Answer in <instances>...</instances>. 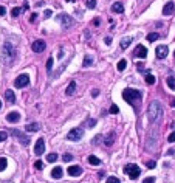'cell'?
Returning <instances> with one entry per match:
<instances>
[{
	"label": "cell",
	"mask_w": 175,
	"mask_h": 183,
	"mask_svg": "<svg viewBox=\"0 0 175 183\" xmlns=\"http://www.w3.org/2000/svg\"><path fill=\"white\" fill-rule=\"evenodd\" d=\"M58 160V154H48L47 155V161L48 163H54Z\"/></svg>",
	"instance_id": "4dcf8cb0"
},
{
	"label": "cell",
	"mask_w": 175,
	"mask_h": 183,
	"mask_svg": "<svg viewBox=\"0 0 175 183\" xmlns=\"http://www.w3.org/2000/svg\"><path fill=\"white\" fill-rule=\"evenodd\" d=\"M166 82H167V87H169L170 90L175 92V76H167Z\"/></svg>",
	"instance_id": "44dd1931"
},
{
	"label": "cell",
	"mask_w": 175,
	"mask_h": 183,
	"mask_svg": "<svg viewBox=\"0 0 175 183\" xmlns=\"http://www.w3.org/2000/svg\"><path fill=\"white\" fill-rule=\"evenodd\" d=\"M82 137H84V129H81V127H74L67 133V138L70 141H79Z\"/></svg>",
	"instance_id": "5b68a950"
},
{
	"label": "cell",
	"mask_w": 175,
	"mask_h": 183,
	"mask_svg": "<svg viewBox=\"0 0 175 183\" xmlns=\"http://www.w3.org/2000/svg\"><path fill=\"white\" fill-rule=\"evenodd\" d=\"M104 42H105V44H107V45H110V44H112V39H110V37L107 36V37H105V39H104Z\"/></svg>",
	"instance_id": "7dc6e473"
},
{
	"label": "cell",
	"mask_w": 175,
	"mask_h": 183,
	"mask_svg": "<svg viewBox=\"0 0 175 183\" xmlns=\"http://www.w3.org/2000/svg\"><path fill=\"white\" fill-rule=\"evenodd\" d=\"M11 133H13L14 137H17V138L20 140L22 144H25V146H28V144H30V138H28V137H25L23 132L17 131V129H13V131H11Z\"/></svg>",
	"instance_id": "30bf717a"
},
{
	"label": "cell",
	"mask_w": 175,
	"mask_h": 183,
	"mask_svg": "<svg viewBox=\"0 0 175 183\" xmlns=\"http://www.w3.org/2000/svg\"><path fill=\"white\" fill-rule=\"evenodd\" d=\"M5 98H6V101H8V102H11V104L16 101V95H14L13 90H6L5 92Z\"/></svg>",
	"instance_id": "ffe728a7"
},
{
	"label": "cell",
	"mask_w": 175,
	"mask_h": 183,
	"mask_svg": "<svg viewBox=\"0 0 175 183\" xmlns=\"http://www.w3.org/2000/svg\"><path fill=\"white\" fill-rule=\"evenodd\" d=\"M136 68H138V71H141V73H147V71H149L144 64H136Z\"/></svg>",
	"instance_id": "1f68e13d"
},
{
	"label": "cell",
	"mask_w": 175,
	"mask_h": 183,
	"mask_svg": "<svg viewBox=\"0 0 175 183\" xmlns=\"http://www.w3.org/2000/svg\"><path fill=\"white\" fill-rule=\"evenodd\" d=\"M163 116V107L160 104V101H152L147 109V120L150 123H157L160 118Z\"/></svg>",
	"instance_id": "7a4b0ae2"
},
{
	"label": "cell",
	"mask_w": 175,
	"mask_h": 183,
	"mask_svg": "<svg viewBox=\"0 0 175 183\" xmlns=\"http://www.w3.org/2000/svg\"><path fill=\"white\" fill-rule=\"evenodd\" d=\"M133 54L136 56V58H141V59H144V58L147 56V48L144 47V45H138V47L135 48Z\"/></svg>",
	"instance_id": "4fadbf2b"
},
{
	"label": "cell",
	"mask_w": 175,
	"mask_h": 183,
	"mask_svg": "<svg viewBox=\"0 0 175 183\" xmlns=\"http://www.w3.org/2000/svg\"><path fill=\"white\" fill-rule=\"evenodd\" d=\"M34 168H36V169H39V171H42V169H44V163H42V161H39V160H37V161L34 163Z\"/></svg>",
	"instance_id": "74e56055"
},
{
	"label": "cell",
	"mask_w": 175,
	"mask_h": 183,
	"mask_svg": "<svg viewBox=\"0 0 175 183\" xmlns=\"http://www.w3.org/2000/svg\"><path fill=\"white\" fill-rule=\"evenodd\" d=\"M51 177H53V178H62V177H64V171H62V168H60V166H54V168H53V171H51Z\"/></svg>",
	"instance_id": "2e32d148"
},
{
	"label": "cell",
	"mask_w": 175,
	"mask_h": 183,
	"mask_svg": "<svg viewBox=\"0 0 175 183\" xmlns=\"http://www.w3.org/2000/svg\"><path fill=\"white\" fill-rule=\"evenodd\" d=\"M175 13V3L174 2H167L164 6H163V16H170V14Z\"/></svg>",
	"instance_id": "7c38bea8"
},
{
	"label": "cell",
	"mask_w": 175,
	"mask_h": 183,
	"mask_svg": "<svg viewBox=\"0 0 175 183\" xmlns=\"http://www.w3.org/2000/svg\"><path fill=\"white\" fill-rule=\"evenodd\" d=\"M36 17H37V14H31V19H30V20L34 22V20H36Z\"/></svg>",
	"instance_id": "c3c4849f"
},
{
	"label": "cell",
	"mask_w": 175,
	"mask_h": 183,
	"mask_svg": "<svg viewBox=\"0 0 175 183\" xmlns=\"http://www.w3.org/2000/svg\"><path fill=\"white\" fill-rule=\"evenodd\" d=\"M47 70H48V73L53 70V58H48V61H47Z\"/></svg>",
	"instance_id": "836d02e7"
},
{
	"label": "cell",
	"mask_w": 175,
	"mask_h": 183,
	"mask_svg": "<svg viewBox=\"0 0 175 183\" xmlns=\"http://www.w3.org/2000/svg\"><path fill=\"white\" fill-rule=\"evenodd\" d=\"M155 166H157V163H155L154 160H150V161H147V168H149V169H154Z\"/></svg>",
	"instance_id": "60d3db41"
},
{
	"label": "cell",
	"mask_w": 175,
	"mask_h": 183,
	"mask_svg": "<svg viewBox=\"0 0 175 183\" xmlns=\"http://www.w3.org/2000/svg\"><path fill=\"white\" fill-rule=\"evenodd\" d=\"M30 84V76L28 75H19L16 78V81H14V85L17 87V89H23V87H26Z\"/></svg>",
	"instance_id": "52a82bcc"
},
{
	"label": "cell",
	"mask_w": 175,
	"mask_h": 183,
	"mask_svg": "<svg viewBox=\"0 0 175 183\" xmlns=\"http://www.w3.org/2000/svg\"><path fill=\"white\" fill-rule=\"evenodd\" d=\"M89 163H90V165L99 166V165H101V160L98 158V157H95V155H90V157H89Z\"/></svg>",
	"instance_id": "d4e9b609"
},
{
	"label": "cell",
	"mask_w": 175,
	"mask_h": 183,
	"mask_svg": "<svg viewBox=\"0 0 175 183\" xmlns=\"http://www.w3.org/2000/svg\"><path fill=\"white\" fill-rule=\"evenodd\" d=\"M158 39H160V34L158 33H149V34H147V40H149V42H155Z\"/></svg>",
	"instance_id": "484cf974"
},
{
	"label": "cell",
	"mask_w": 175,
	"mask_h": 183,
	"mask_svg": "<svg viewBox=\"0 0 175 183\" xmlns=\"http://www.w3.org/2000/svg\"><path fill=\"white\" fill-rule=\"evenodd\" d=\"M47 48V44H45L42 39H37V40H34L33 42V45H31V50L34 51V53H42Z\"/></svg>",
	"instance_id": "ba28073f"
},
{
	"label": "cell",
	"mask_w": 175,
	"mask_h": 183,
	"mask_svg": "<svg viewBox=\"0 0 175 183\" xmlns=\"http://www.w3.org/2000/svg\"><path fill=\"white\" fill-rule=\"evenodd\" d=\"M112 11H113V13H118V14L124 13V5H123V3H119V2L113 3V5H112Z\"/></svg>",
	"instance_id": "e0dca14e"
},
{
	"label": "cell",
	"mask_w": 175,
	"mask_h": 183,
	"mask_svg": "<svg viewBox=\"0 0 175 183\" xmlns=\"http://www.w3.org/2000/svg\"><path fill=\"white\" fill-rule=\"evenodd\" d=\"M16 48L13 47V44H9V42H5L2 47V50H0V61H2L5 65H13V62L16 61Z\"/></svg>",
	"instance_id": "6da1fadb"
},
{
	"label": "cell",
	"mask_w": 175,
	"mask_h": 183,
	"mask_svg": "<svg viewBox=\"0 0 175 183\" xmlns=\"http://www.w3.org/2000/svg\"><path fill=\"white\" fill-rule=\"evenodd\" d=\"M45 152V140L44 138H39L36 141V144H34V154L39 157V155H42Z\"/></svg>",
	"instance_id": "9c48e42d"
},
{
	"label": "cell",
	"mask_w": 175,
	"mask_h": 183,
	"mask_svg": "<svg viewBox=\"0 0 175 183\" xmlns=\"http://www.w3.org/2000/svg\"><path fill=\"white\" fill-rule=\"evenodd\" d=\"M6 166H8V160L5 157H0V171H5Z\"/></svg>",
	"instance_id": "4316f807"
},
{
	"label": "cell",
	"mask_w": 175,
	"mask_h": 183,
	"mask_svg": "<svg viewBox=\"0 0 175 183\" xmlns=\"http://www.w3.org/2000/svg\"><path fill=\"white\" fill-rule=\"evenodd\" d=\"M6 121H8V123H19V121H20V113L9 112L8 115H6Z\"/></svg>",
	"instance_id": "9a60e30c"
},
{
	"label": "cell",
	"mask_w": 175,
	"mask_h": 183,
	"mask_svg": "<svg viewBox=\"0 0 175 183\" xmlns=\"http://www.w3.org/2000/svg\"><path fill=\"white\" fill-rule=\"evenodd\" d=\"M92 62H93V59L90 58V56H85V58H84V67H89V65H92Z\"/></svg>",
	"instance_id": "d6a6232c"
},
{
	"label": "cell",
	"mask_w": 175,
	"mask_h": 183,
	"mask_svg": "<svg viewBox=\"0 0 175 183\" xmlns=\"http://www.w3.org/2000/svg\"><path fill=\"white\" fill-rule=\"evenodd\" d=\"M62 160H64V161H71V160H73V155H71V154H64Z\"/></svg>",
	"instance_id": "8d00e7d4"
},
{
	"label": "cell",
	"mask_w": 175,
	"mask_h": 183,
	"mask_svg": "<svg viewBox=\"0 0 175 183\" xmlns=\"http://www.w3.org/2000/svg\"><path fill=\"white\" fill-rule=\"evenodd\" d=\"M113 140H115V133H110L107 138H105V146H112V144H113Z\"/></svg>",
	"instance_id": "f546056e"
},
{
	"label": "cell",
	"mask_w": 175,
	"mask_h": 183,
	"mask_svg": "<svg viewBox=\"0 0 175 183\" xmlns=\"http://www.w3.org/2000/svg\"><path fill=\"white\" fill-rule=\"evenodd\" d=\"M68 174L71 175V177H78V175L82 174V168L74 165V166H68Z\"/></svg>",
	"instance_id": "5bb4252c"
},
{
	"label": "cell",
	"mask_w": 175,
	"mask_h": 183,
	"mask_svg": "<svg viewBox=\"0 0 175 183\" xmlns=\"http://www.w3.org/2000/svg\"><path fill=\"white\" fill-rule=\"evenodd\" d=\"M6 138H8V133H6V132H0V141H5Z\"/></svg>",
	"instance_id": "ab89813d"
},
{
	"label": "cell",
	"mask_w": 175,
	"mask_h": 183,
	"mask_svg": "<svg viewBox=\"0 0 175 183\" xmlns=\"http://www.w3.org/2000/svg\"><path fill=\"white\" fill-rule=\"evenodd\" d=\"M0 109H2V101H0Z\"/></svg>",
	"instance_id": "db71d44e"
},
{
	"label": "cell",
	"mask_w": 175,
	"mask_h": 183,
	"mask_svg": "<svg viewBox=\"0 0 175 183\" xmlns=\"http://www.w3.org/2000/svg\"><path fill=\"white\" fill-rule=\"evenodd\" d=\"M123 98H124V101H127L130 106H133V102H136V101L141 100L143 95H141V92H139V90H135V89H124Z\"/></svg>",
	"instance_id": "3957f363"
},
{
	"label": "cell",
	"mask_w": 175,
	"mask_h": 183,
	"mask_svg": "<svg viewBox=\"0 0 175 183\" xmlns=\"http://www.w3.org/2000/svg\"><path fill=\"white\" fill-rule=\"evenodd\" d=\"M174 56H175V53H174Z\"/></svg>",
	"instance_id": "9f6ffc18"
},
{
	"label": "cell",
	"mask_w": 175,
	"mask_h": 183,
	"mask_svg": "<svg viewBox=\"0 0 175 183\" xmlns=\"http://www.w3.org/2000/svg\"><path fill=\"white\" fill-rule=\"evenodd\" d=\"M155 53H157V58L158 59H164L167 56V53H169V48H167L166 45H158L157 50H155Z\"/></svg>",
	"instance_id": "8fae6325"
},
{
	"label": "cell",
	"mask_w": 175,
	"mask_h": 183,
	"mask_svg": "<svg viewBox=\"0 0 175 183\" xmlns=\"http://www.w3.org/2000/svg\"><path fill=\"white\" fill-rule=\"evenodd\" d=\"M105 183H121V182H119V178H116V177H113V175H112V177L107 178V182H105Z\"/></svg>",
	"instance_id": "d590c367"
},
{
	"label": "cell",
	"mask_w": 175,
	"mask_h": 183,
	"mask_svg": "<svg viewBox=\"0 0 175 183\" xmlns=\"http://www.w3.org/2000/svg\"><path fill=\"white\" fill-rule=\"evenodd\" d=\"M58 20L60 22V24H62L64 28H71V26L74 25V19H73V17H70L68 14H59Z\"/></svg>",
	"instance_id": "8992f818"
},
{
	"label": "cell",
	"mask_w": 175,
	"mask_h": 183,
	"mask_svg": "<svg viewBox=\"0 0 175 183\" xmlns=\"http://www.w3.org/2000/svg\"><path fill=\"white\" fill-rule=\"evenodd\" d=\"M98 93H99V92H98L96 89H95V90H92V96H93V98H96V96H98Z\"/></svg>",
	"instance_id": "bcb514c9"
},
{
	"label": "cell",
	"mask_w": 175,
	"mask_h": 183,
	"mask_svg": "<svg viewBox=\"0 0 175 183\" xmlns=\"http://www.w3.org/2000/svg\"><path fill=\"white\" fill-rule=\"evenodd\" d=\"M155 82H157V78H155L154 75L147 73V75H146V84H147V85H154Z\"/></svg>",
	"instance_id": "603a6c76"
},
{
	"label": "cell",
	"mask_w": 175,
	"mask_h": 183,
	"mask_svg": "<svg viewBox=\"0 0 175 183\" xmlns=\"http://www.w3.org/2000/svg\"><path fill=\"white\" fill-rule=\"evenodd\" d=\"M85 5L89 9H95L96 8V0H85Z\"/></svg>",
	"instance_id": "f1b7e54d"
},
{
	"label": "cell",
	"mask_w": 175,
	"mask_h": 183,
	"mask_svg": "<svg viewBox=\"0 0 175 183\" xmlns=\"http://www.w3.org/2000/svg\"><path fill=\"white\" fill-rule=\"evenodd\" d=\"M143 183H155V177H147V178H144Z\"/></svg>",
	"instance_id": "b9f144b4"
},
{
	"label": "cell",
	"mask_w": 175,
	"mask_h": 183,
	"mask_svg": "<svg viewBox=\"0 0 175 183\" xmlns=\"http://www.w3.org/2000/svg\"><path fill=\"white\" fill-rule=\"evenodd\" d=\"M110 113H113V115L119 113V109H118V106H116V104H112V107H110Z\"/></svg>",
	"instance_id": "e575fe53"
},
{
	"label": "cell",
	"mask_w": 175,
	"mask_h": 183,
	"mask_svg": "<svg viewBox=\"0 0 175 183\" xmlns=\"http://www.w3.org/2000/svg\"><path fill=\"white\" fill-rule=\"evenodd\" d=\"M123 171H124V174H127L129 177L132 178V180H136V178L139 177V174H141V169H139L136 165H133V163H130V165H125Z\"/></svg>",
	"instance_id": "277c9868"
},
{
	"label": "cell",
	"mask_w": 175,
	"mask_h": 183,
	"mask_svg": "<svg viewBox=\"0 0 175 183\" xmlns=\"http://www.w3.org/2000/svg\"><path fill=\"white\" fill-rule=\"evenodd\" d=\"M172 129H174V131H175V123H174V124H172Z\"/></svg>",
	"instance_id": "f5cc1de1"
},
{
	"label": "cell",
	"mask_w": 175,
	"mask_h": 183,
	"mask_svg": "<svg viewBox=\"0 0 175 183\" xmlns=\"http://www.w3.org/2000/svg\"><path fill=\"white\" fill-rule=\"evenodd\" d=\"M99 22H101L99 19H95V20H93V25H99Z\"/></svg>",
	"instance_id": "681fc988"
},
{
	"label": "cell",
	"mask_w": 175,
	"mask_h": 183,
	"mask_svg": "<svg viewBox=\"0 0 175 183\" xmlns=\"http://www.w3.org/2000/svg\"><path fill=\"white\" fill-rule=\"evenodd\" d=\"M130 42H132V37H130V36H127V37H123V39H121V44H119V47L123 48V50H125V48H129V45H130Z\"/></svg>",
	"instance_id": "ac0fdd59"
},
{
	"label": "cell",
	"mask_w": 175,
	"mask_h": 183,
	"mask_svg": "<svg viewBox=\"0 0 175 183\" xmlns=\"http://www.w3.org/2000/svg\"><path fill=\"white\" fill-rule=\"evenodd\" d=\"M25 131H28V132H36V131H39V124H37V123L26 124V126H25Z\"/></svg>",
	"instance_id": "7402d4cb"
},
{
	"label": "cell",
	"mask_w": 175,
	"mask_h": 183,
	"mask_svg": "<svg viewBox=\"0 0 175 183\" xmlns=\"http://www.w3.org/2000/svg\"><path fill=\"white\" fill-rule=\"evenodd\" d=\"M44 16H45V17H51V16H53V11H51V9H45Z\"/></svg>",
	"instance_id": "7bdbcfd3"
},
{
	"label": "cell",
	"mask_w": 175,
	"mask_h": 183,
	"mask_svg": "<svg viewBox=\"0 0 175 183\" xmlns=\"http://www.w3.org/2000/svg\"><path fill=\"white\" fill-rule=\"evenodd\" d=\"M5 13H6V8L5 6H0V16H5Z\"/></svg>",
	"instance_id": "f6af8a7d"
},
{
	"label": "cell",
	"mask_w": 175,
	"mask_h": 183,
	"mask_svg": "<svg viewBox=\"0 0 175 183\" xmlns=\"http://www.w3.org/2000/svg\"><path fill=\"white\" fill-rule=\"evenodd\" d=\"M67 2H73V0H67Z\"/></svg>",
	"instance_id": "11a10c76"
},
{
	"label": "cell",
	"mask_w": 175,
	"mask_h": 183,
	"mask_svg": "<svg viewBox=\"0 0 175 183\" xmlns=\"http://www.w3.org/2000/svg\"><path fill=\"white\" fill-rule=\"evenodd\" d=\"M167 141H169V143H174V141H175V131L170 133L169 137H167Z\"/></svg>",
	"instance_id": "f35d334b"
},
{
	"label": "cell",
	"mask_w": 175,
	"mask_h": 183,
	"mask_svg": "<svg viewBox=\"0 0 175 183\" xmlns=\"http://www.w3.org/2000/svg\"><path fill=\"white\" fill-rule=\"evenodd\" d=\"M95 126H96V120H89V127H95Z\"/></svg>",
	"instance_id": "ee69618b"
},
{
	"label": "cell",
	"mask_w": 175,
	"mask_h": 183,
	"mask_svg": "<svg viewBox=\"0 0 175 183\" xmlns=\"http://www.w3.org/2000/svg\"><path fill=\"white\" fill-rule=\"evenodd\" d=\"M175 154V151L174 149H170V151H167V155H174Z\"/></svg>",
	"instance_id": "f907efd6"
},
{
	"label": "cell",
	"mask_w": 175,
	"mask_h": 183,
	"mask_svg": "<svg viewBox=\"0 0 175 183\" xmlns=\"http://www.w3.org/2000/svg\"><path fill=\"white\" fill-rule=\"evenodd\" d=\"M74 90H76V82H74V81H71L70 84H68V87L65 89V93H67V96H71V95L74 93Z\"/></svg>",
	"instance_id": "d6986e66"
},
{
	"label": "cell",
	"mask_w": 175,
	"mask_h": 183,
	"mask_svg": "<svg viewBox=\"0 0 175 183\" xmlns=\"http://www.w3.org/2000/svg\"><path fill=\"white\" fill-rule=\"evenodd\" d=\"M170 106H172V107H175V100H174L172 102H170Z\"/></svg>",
	"instance_id": "816d5d0a"
},
{
	"label": "cell",
	"mask_w": 175,
	"mask_h": 183,
	"mask_svg": "<svg viewBox=\"0 0 175 183\" xmlns=\"http://www.w3.org/2000/svg\"><path fill=\"white\" fill-rule=\"evenodd\" d=\"M22 11H25V9L23 8H13V9H11V16H13V17H19Z\"/></svg>",
	"instance_id": "83f0119b"
},
{
	"label": "cell",
	"mask_w": 175,
	"mask_h": 183,
	"mask_svg": "<svg viewBox=\"0 0 175 183\" xmlns=\"http://www.w3.org/2000/svg\"><path fill=\"white\" fill-rule=\"evenodd\" d=\"M125 67H127V61H125V59H121L119 62H118V65H116L118 71H124Z\"/></svg>",
	"instance_id": "cb8c5ba5"
}]
</instances>
